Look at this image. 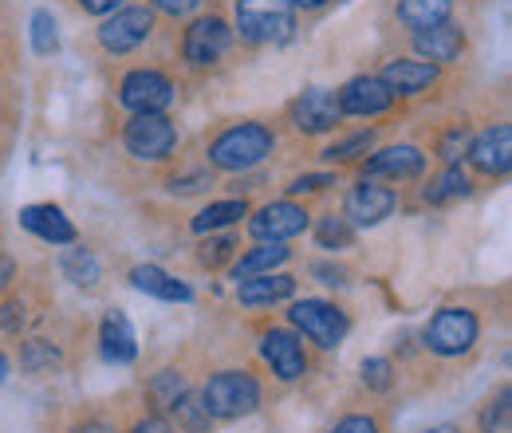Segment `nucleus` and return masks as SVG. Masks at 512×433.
<instances>
[{"mask_svg":"<svg viewBox=\"0 0 512 433\" xmlns=\"http://www.w3.org/2000/svg\"><path fill=\"white\" fill-rule=\"evenodd\" d=\"M276 138L272 130L260 123H241V126H229L225 134L213 138L209 146V162L217 170H229V174H241V170H253L260 166L268 154H272Z\"/></svg>","mask_w":512,"mask_h":433,"instance_id":"1","label":"nucleus"},{"mask_svg":"<svg viewBox=\"0 0 512 433\" xmlns=\"http://www.w3.org/2000/svg\"><path fill=\"white\" fill-rule=\"evenodd\" d=\"M201 406H205L209 418H221V422L245 418L260 406V386L249 371H221L205 382Z\"/></svg>","mask_w":512,"mask_h":433,"instance_id":"2","label":"nucleus"},{"mask_svg":"<svg viewBox=\"0 0 512 433\" xmlns=\"http://www.w3.org/2000/svg\"><path fill=\"white\" fill-rule=\"evenodd\" d=\"M296 4L292 0H237V28L253 44H276L292 36Z\"/></svg>","mask_w":512,"mask_h":433,"instance_id":"3","label":"nucleus"},{"mask_svg":"<svg viewBox=\"0 0 512 433\" xmlns=\"http://www.w3.org/2000/svg\"><path fill=\"white\" fill-rule=\"evenodd\" d=\"M288 319H292L296 331H304L312 343H320L323 351L339 347L343 335H347V327H351L347 315L335 308V304H327V300H300V304H292Z\"/></svg>","mask_w":512,"mask_h":433,"instance_id":"4","label":"nucleus"},{"mask_svg":"<svg viewBox=\"0 0 512 433\" xmlns=\"http://www.w3.org/2000/svg\"><path fill=\"white\" fill-rule=\"evenodd\" d=\"M477 343V315L465 308H442L426 327V347L434 355H465Z\"/></svg>","mask_w":512,"mask_h":433,"instance_id":"5","label":"nucleus"},{"mask_svg":"<svg viewBox=\"0 0 512 433\" xmlns=\"http://www.w3.org/2000/svg\"><path fill=\"white\" fill-rule=\"evenodd\" d=\"M127 150L134 158H146V162H158L174 150L178 142V130L166 115H134L127 123V134H123Z\"/></svg>","mask_w":512,"mask_h":433,"instance_id":"6","label":"nucleus"},{"mask_svg":"<svg viewBox=\"0 0 512 433\" xmlns=\"http://www.w3.org/2000/svg\"><path fill=\"white\" fill-rule=\"evenodd\" d=\"M119 99L134 115H162L174 103V83L162 71H130Z\"/></svg>","mask_w":512,"mask_h":433,"instance_id":"7","label":"nucleus"},{"mask_svg":"<svg viewBox=\"0 0 512 433\" xmlns=\"http://www.w3.org/2000/svg\"><path fill=\"white\" fill-rule=\"evenodd\" d=\"M304 229H308V213L300 205H292V201H272V205H264L253 221H249V233H253L256 241H264V245L292 241Z\"/></svg>","mask_w":512,"mask_h":433,"instance_id":"8","label":"nucleus"},{"mask_svg":"<svg viewBox=\"0 0 512 433\" xmlns=\"http://www.w3.org/2000/svg\"><path fill=\"white\" fill-rule=\"evenodd\" d=\"M150 28H154V12H150V8H123V12H115L111 20H103L99 44H103L107 52H134V48L150 36Z\"/></svg>","mask_w":512,"mask_h":433,"instance_id":"9","label":"nucleus"},{"mask_svg":"<svg viewBox=\"0 0 512 433\" xmlns=\"http://www.w3.org/2000/svg\"><path fill=\"white\" fill-rule=\"evenodd\" d=\"M339 119H343V111H339V95L335 91L312 87V91H304L292 103V123H296V130H304V134H323V130H331Z\"/></svg>","mask_w":512,"mask_h":433,"instance_id":"10","label":"nucleus"},{"mask_svg":"<svg viewBox=\"0 0 512 433\" xmlns=\"http://www.w3.org/2000/svg\"><path fill=\"white\" fill-rule=\"evenodd\" d=\"M469 162L481 170V174H489V178H501V174H509L512 166V126H493V130H485L481 138H473L469 146Z\"/></svg>","mask_w":512,"mask_h":433,"instance_id":"11","label":"nucleus"},{"mask_svg":"<svg viewBox=\"0 0 512 433\" xmlns=\"http://www.w3.org/2000/svg\"><path fill=\"white\" fill-rule=\"evenodd\" d=\"M260 355L272 367V374L284 378V382H296L308 371V355H304V347L292 331H268L264 343H260Z\"/></svg>","mask_w":512,"mask_h":433,"instance_id":"12","label":"nucleus"},{"mask_svg":"<svg viewBox=\"0 0 512 433\" xmlns=\"http://www.w3.org/2000/svg\"><path fill=\"white\" fill-rule=\"evenodd\" d=\"M398 205V193L386 186H375V182H363V186L351 189L347 197V225H359V229H371L386 221Z\"/></svg>","mask_w":512,"mask_h":433,"instance_id":"13","label":"nucleus"},{"mask_svg":"<svg viewBox=\"0 0 512 433\" xmlns=\"http://www.w3.org/2000/svg\"><path fill=\"white\" fill-rule=\"evenodd\" d=\"M394 103V91L379 75H359L339 91V111L343 115H383Z\"/></svg>","mask_w":512,"mask_h":433,"instance_id":"14","label":"nucleus"},{"mask_svg":"<svg viewBox=\"0 0 512 433\" xmlns=\"http://www.w3.org/2000/svg\"><path fill=\"white\" fill-rule=\"evenodd\" d=\"M225 52H229V24L225 20L205 16V20L190 24V32H186V60L205 67V63H217Z\"/></svg>","mask_w":512,"mask_h":433,"instance_id":"15","label":"nucleus"},{"mask_svg":"<svg viewBox=\"0 0 512 433\" xmlns=\"http://www.w3.org/2000/svg\"><path fill=\"white\" fill-rule=\"evenodd\" d=\"M426 170V154L418 146H386L367 162V178H390V182H410Z\"/></svg>","mask_w":512,"mask_h":433,"instance_id":"16","label":"nucleus"},{"mask_svg":"<svg viewBox=\"0 0 512 433\" xmlns=\"http://www.w3.org/2000/svg\"><path fill=\"white\" fill-rule=\"evenodd\" d=\"M20 225L32 237L48 241V245H71L75 241V225L67 221L60 205H28V209H20Z\"/></svg>","mask_w":512,"mask_h":433,"instance_id":"17","label":"nucleus"},{"mask_svg":"<svg viewBox=\"0 0 512 433\" xmlns=\"http://www.w3.org/2000/svg\"><path fill=\"white\" fill-rule=\"evenodd\" d=\"M414 48H418V56H426V63H453L461 56V48H465V36H461V28H453L449 20L442 24H434V28H422V32H414Z\"/></svg>","mask_w":512,"mask_h":433,"instance_id":"18","label":"nucleus"},{"mask_svg":"<svg viewBox=\"0 0 512 433\" xmlns=\"http://www.w3.org/2000/svg\"><path fill=\"white\" fill-rule=\"evenodd\" d=\"M99 343H103V359L107 363H134L138 355V339H134V327L123 311H107L103 315V327H99Z\"/></svg>","mask_w":512,"mask_h":433,"instance_id":"19","label":"nucleus"},{"mask_svg":"<svg viewBox=\"0 0 512 433\" xmlns=\"http://www.w3.org/2000/svg\"><path fill=\"white\" fill-rule=\"evenodd\" d=\"M379 79H383L394 95H418V91H426L438 79V67L426 60H394L386 63V71Z\"/></svg>","mask_w":512,"mask_h":433,"instance_id":"20","label":"nucleus"},{"mask_svg":"<svg viewBox=\"0 0 512 433\" xmlns=\"http://www.w3.org/2000/svg\"><path fill=\"white\" fill-rule=\"evenodd\" d=\"M130 284H134L138 292L154 296V300H166V304H186V300H190V288H186L182 280H174L166 268H158V264H138V268L130 272Z\"/></svg>","mask_w":512,"mask_h":433,"instance_id":"21","label":"nucleus"},{"mask_svg":"<svg viewBox=\"0 0 512 433\" xmlns=\"http://www.w3.org/2000/svg\"><path fill=\"white\" fill-rule=\"evenodd\" d=\"M296 292V280L284 276V272H264V276H253V280H241L237 284V300L249 304V308H260V304H280Z\"/></svg>","mask_w":512,"mask_h":433,"instance_id":"22","label":"nucleus"},{"mask_svg":"<svg viewBox=\"0 0 512 433\" xmlns=\"http://www.w3.org/2000/svg\"><path fill=\"white\" fill-rule=\"evenodd\" d=\"M449 12H453V0H398V20L414 32L442 24L449 20Z\"/></svg>","mask_w":512,"mask_h":433,"instance_id":"23","label":"nucleus"},{"mask_svg":"<svg viewBox=\"0 0 512 433\" xmlns=\"http://www.w3.org/2000/svg\"><path fill=\"white\" fill-rule=\"evenodd\" d=\"M284 260H288V248H284V245H260V248H253V252H245V256L233 264V280L241 284V280L264 276V272L280 268Z\"/></svg>","mask_w":512,"mask_h":433,"instance_id":"24","label":"nucleus"},{"mask_svg":"<svg viewBox=\"0 0 512 433\" xmlns=\"http://www.w3.org/2000/svg\"><path fill=\"white\" fill-rule=\"evenodd\" d=\"M245 217V201H217V205H209V209H201L197 217H193V233H217V229H229V225H237Z\"/></svg>","mask_w":512,"mask_h":433,"instance_id":"25","label":"nucleus"},{"mask_svg":"<svg viewBox=\"0 0 512 433\" xmlns=\"http://www.w3.org/2000/svg\"><path fill=\"white\" fill-rule=\"evenodd\" d=\"M99 260H95V252L91 248H71L64 256V276L75 284V288H95L99 284Z\"/></svg>","mask_w":512,"mask_h":433,"instance_id":"26","label":"nucleus"},{"mask_svg":"<svg viewBox=\"0 0 512 433\" xmlns=\"http://www.w3.org/2000/svg\"><path fill=\"white\" fill-rule=\"evenodd\" d=\"M469 193V178L461 174V166H446L430 186H426V201L430 205H446V201H457V197H465Z\"/></svg>","mask_w":512,"mask_h":433,"instance_id":"27","label":"nucleus"},{"mask_svg":"<svg viewBox=\"0 0 512 433\" xmlns=\"http://www.w3.org/2000/svg\"><path fill=\"white\" fill-rule=\"evenodd\" d=\"M170 410H174V418H178V430L209 433V422H213V418L205 414V406H201V394H190V390H186V394H182V398H178Z\"/></svg>","mask_w":512,"mask_h":433,"instance_id":"28","label":"nucleus"},{"mask_svg":"<svg viewBox=\"0 0 512 433\" xmlns=\"http://www.w3.org/2000/svg\"><path fill=\"white\" fill-rule=\"evenodd\" d=\"M32 48H36V56H52V52H60L56 20H52V12H44V8L32 16Z\"/></svg>","mask_w":512,"mask_h":433,"instance_id":"29","label":"nucleus"},{"mask_svg":"<svg viewBox=\"0 0 512 433\" xmlns=\"http://www.w3.org/2000/svg\"><path fill=\"white\" fill-rule=\"evenodd\" d=\"M182 394H186V378H182V374H174V371L154 374V382H150V398H154L162 410H170Z\"/></svg>","mask_w":512,"mask_h":433,"instance_id":"30","label":"nucleus"},{"mask_svg":"<svg viewBox=\"0 0 512 433\" xmlns=\"http://www.w3.org/2000/svg\"><path fill=\"white\" fill-rule=\"evenodd\" d=\"M351 225L343 221V217H323L320 229H316V241L320 248H351Z\"/></svg>","mask_w":512,"mask_h":433,"instance_id":"31","label":"nucleus"},{"mask_svg":"<svg viewBox=\"0 0 512 433\" xmlns=\"http://www.w3.org/2000/svg\"><path fill=\"white\" fill-rule=\"evenodd\" d=\"M375 146V134L367 130V134H355V138H347V142H339V146H331V150H323V158L327 162H351V158H359V154H367Z\"/></svg>","mask_w":512,"mask_h":433,"instance_id":"32","label":"nucleus"},{"mask_svg":"<svg viewBox=\"0 0 512 433\" xmlns=\"http://www.w3.org/2000/svg\"><path fill=\"white\" fill-rule=\"evenodd\" d=\"M56 363H60V355L52 351V343L32 339V343L24 347V367H28V371H44V367H56Z\"/></svg>","mask_w":512,"mask_h":433,"instance_id":"33","label":"nucleus"},{"mask_svg":"<svg viewBox=\"0 0 512 433\" xmlns=\"http://www.w3.org/2000/svg\"><path fill=\"white\" fill-rule=\"evenodd\" d=\"M363 382H367L371 390H390L394 367H390L386 359H367V363H363Z\"/></svg>","mask_w":512,"mask_h":433,"instance_id":"34","label":"nucleus"},{"mask_svg":"<svg viewBox=\"0 0 512 433\" xmlns=\"http://www.w3.org/2000/svg\"><path fill=\"white\" fill-rule=\"evenodd\" d=\"M505 414H509V390H501V394H497V406L489 402V410L481 414V430L497 433L501 430V422H505Z\"/></svg>","mask_w":512,"mask_h":433,"instance_id":"35","label":"nucleus"},{"mask_svg":"<svg viewBox=\"0 0 512 433\" xmlns=\"http://www.w3.org/2000/svg\"><path fill=\"white\" fill-rule=\"evenodd\" d=\"M331 433H383V430H379L375 418H367V414H351V418H343Z\"/></svg>","mask_w":512,"mask_h":433,"instance_id":"36","label":"nucleus"},{"mask_svg":"<svg viewBox=\"0 0 512 433\" xmlns=\"http://www.w3.org/2000/svg\"><path fill=\"white\" fill-rule=\"evenodd\" d=\"M233 248H237V245H233L229 237H221V241H209V245H205V252H201V264H209V268H213V264H221V260H225Z\"/></svg>","mask_w":512,"mask_h":433,"instance_id":"37","label":"nucleus"},{"mask_svg":"<svg viewBox=\"0 0 512 433\" xmlns=\"http://www.w3.org/2000/svg\"><path fill=\"white\" fill-rule=\"evenodd\" d=\"M323 186H331V178L327 174H308V178H296L292 186H288V193H316V189H323Z\"/></svg>","mask_w":512,"mask_h":433,"instance_id":"38","label":"nucleus"},{"mask_svg":"<svg viewBox=\"0 0 512 433\" xmlns=\"http://www.w3.org/2000/svg\"><path fill=\"white\" fill-rule=\"evenodd\" d=\"M465 146H469V142H465V130H453V134H446V142H442V158H446V162H457Z\"/></svg>","mask_w":512,"mask_h":433,"instance_id":"39","label":"nucleus"},{"mask_svg":"<svg viewBox=\"0 0 512 433\" xmlns=\"http://www.w3.org/2000/svg\"><path fill=\"white\" fill-rule=\"evenodd\" d=\"M127 433H178L166 418H142L138 426H130Z\"/></svg>","mask_w":512,"mask_h":433,"instance_id":"40","label":"nucleus"},{"mask_svg":"<svg viewBox=\"0 0 512 433\" xmlns=\"http://www.w3.org/2000/svg\"><path fill=\"white\" fill-rule=\"evenodd\" d=\"M312 276H323V284H347V272L335 264H312Z\"/></svg>","mask_w":512,"mask_h":433,"instance_id":"41","label":"nucleus"},{"mask_svg":"<svg viewBox=\"0 0 512 433\" xmlns=\"http://www.w3.org/2000/svg\"><path fill=\"white\" fill-rule=\"evenodd\" d=\"M154 8H162V12H170V16H186L197 8V0H154Z\"/></svg>","mask_w":512,"mask_h":433,"instance_id":"42","label":"nucleus"},{"mask_svg":"<svg viewBox=\"0 0 512 433\" xmlns=\"http://www.w3.org/2000/svg\"><path fill=\"white\" fill-rule=\"evenodd\" d=\"M0 323H4L8 331H16V327L24 323V308H20V304H8V308H4V315H0Z\"/></svg>","mask_w":512,"mask_h":433,"instance_id":"43","label":"nucleus"},{"mask_svg":"<svg viewBox=\"0 0 512 433\" xmlns=\"http://www.w3.org/2000/svg\"><path fill=\"white\" fill-rule=\"evenodd\" d=\"M201 186H205V178H201V174H193V178H182V182H178V178L170 182V189H174V193H197Z\"/></svg>","mask_w":512,"mask_h":433,"instance_id":"44","label":"nucleus"},{"mask_svg":"<svg viewBox=\"0 0 512 433\" xmlns=\"http://www.w3.org/2000/svg\"><path fill=\"white\" fill-rule=\"evenodd\" d=\"M79 4H83L87 12H95V16H103V12H115L123 0H79Z\"/></svg>","mask_w":512,"mask_h":433,"instance_id":"45","label":"nucleus"},{"mask_svg":"<svg viewBox=\"0 0 512 433\" xmlns=\"http://www.w3.org/2000/svg\"><path fill=\"white\" fill-rule=\"evenodd\" d=\"M12 276H16V264H12V256H4V252H0V292L12 284Z\"/></svg>","mask_w":512,"mask_h":433,"instance_id":"46","label":"nucleus"},{"mask_svg":"<svg viewBox=\"0 0 512 433\" xmlns=\"http://www.w3.org/2000/svg\"><path fill=\"white\" fill-rule=\"evenodd\" d=\"M292 4H300V8H320V4H327V0H292Z\"/></svg>","mask_w":512,"mask_h":433,"instance_id":"47","label":"nucleus"},{"mask_svg":"<svg viewBox=\"0 0 512 433\" xmlns=\"http://www.w3.org/2000/svg\"><path fill=\"white\" fill-rule=\"evenodd\" d=\"M79 433H111V430H107V426H95V422H91V426H83Z\"/></svg>","mask_w":512,"mask_h":433,"instance_id":"48","label":"nucleus"},{"mask_svg":"<svg viewBox=\"0 0 512 433\" xmlns=\"http://www.w3.org/2000/svg\"><path fill=\"white\" fill-rule=\"evenodd\" d=\"M8 378V359H4V351H0V382Z\"/></svg>","mask_w":512,"mask_h":433,"instance_id":"49","label":"nucleus"},{"mask_svg":"<svg viewBox=\"0 0 512 433\" xmlns=\"http://www.w3.org/2000/svg\"><path fill=\"white\" fill-rule=\"evenodd\" d=\"M426 433H461L457 426H434V430H426Z\"/></svg>","mask_w":512,"mask_h":433,"instance_id":"50","label":"nucleus"}]
</instances>
